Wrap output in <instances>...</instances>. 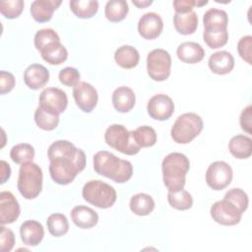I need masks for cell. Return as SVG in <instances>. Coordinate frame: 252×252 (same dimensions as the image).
<instances>
[{
	"mask_svg": "<svg viewBox=\"0 0 252 252\" xmlns=\"http://www.w3.org/2000/svg\"><path fill=\"white\" fill-rule=\"evenodd\" d=\"M50 161L49 173L54 182L60 185L71 183L86 166V155L67 140L52 143L47 150Z\"/></svg>",
	"mask_w": 252,
	"mask_h": 252,
	"instance_id": "cell-1",
	"label": "cell"
},
{
	"mask_svg": "<svg viewBox=\"0 0 252 252\" xmlns=\"http://www.w3.org/2000/svg\"><path fill=\"white\" fill-rule=\"evenodd\" d=\"M94 171L116 183H124L133 175V165L129 160L121 159L112 153L99 151L94 156Z\"/></svg>",
	"mask_w": 252,
	"mask_h": 252,
	"instance_id": "cell-2",
	"label": "cell"
},
{
	"mask_svg": "<svg viewBox=\"0 0 252 252\" xmlns=\"http://www.w3.org/2000/svg\"><path fill=\"white\" fill-rule=\"evenodd\" d=\"M190 168L188 158L181 153H170L161 162L162 180L168 191H178L184 188L186 174Z\"/></svg>",
	"mask_w": 252,
	"mask_h": 252,
	"instance_id": "cell-3",
	"label": "cell"
},
{
	"mask_svg": "<svg viewBox=\"0 0 252 252\" xmlns=\"http://www.w3.org/2000/svg\"><path fill=\"white\" fill-rule=\"evenodd\" d=\"M42 170L36 163H23L19 170L17 187L21 195L28 199L36 198L42 189Z\"/></svg>",
	"mask_w": 252,
	"mask_h": 252,
	"instance_id": "cell-4",
	"label": "cell"
},
{
	"mask_svg": "<svg viewBox=\"0 0 252 252\" xmlns=\"http://www.w3.org/2000/svg\"><path fill=\"white\" fill-rule=\"evenodd\" d=\"M204 123L200 115L187 112L179 115L173 123L170 135L177 144H188L194 140L203 130Z\"/></svg>",
	"mask_w": 252,
	"mask_h": 252,
	"instance_id": "cell-5",
	"label": "cell"
},
{
	"mask_svg": "<svg viewBox=\"0 0 252 252\" xmlns=\"http://www.w3.org/2000/svg\"><path fill=\"white\" fill-rule=\"evenodd\" d=\"M82 196L85 201L99 209L112 207L117 198L115 189L101 180L88 181L83 187Z\"/></svg>",
	"mask_w": 252,
	"mask_h": 252,
	"instance_id": "cell-6",
	"label": "cell"
},
{
	"mask_svg": "<svg viewBox=\"0 0 252 252\" xmlns=\"http://www.w3.org/2000/svg\"><path fill=\"white\" fill-rule=\"evenodd\" d=\"M104 141L112 149L128 156L138 154L141 149L134 140L133 131H128L121 124L110 125L104 133Z\"/></svg>",
	"mask_w": 252,
	"mask_h": 252,
	"instance_id": "cell-7",
	"label": "cell"
},
{
	"mask_svg": "<svg viewBox=\"0 0 252 252\" xmlns=\"http://www.w3.org/2000/svg\"><path fill=\"white\" fill-rule=\"evenodd\" d=\"M170 54L161 48L149 52L147 56V71L150 78L156 82L165 81L170 75Z\"/></svg>",
	"mask_w": 252,
	"mask_h": 252,
	"instance_id": "cell-8",
	"label": "cell"
},
{
	"mask_svg": "<svg viewBox=\"0 0 252 252\" xmlns=\"http://www.w3.org/2000/svg\"><path fill=\"white\" fill-rule=\"evenodd\" d=\"M232 177V168L222 160L214 161L206 171V182L210 188L216 191H220L227 187L231 183Z\"/></svg>",
	"mask_w": 252,
	"mask_h": 252,
	"instance_id": "cell-9",
	"label": "cell"
},
{
	"mask_svg": "<svg viewBox=\"0 0 252 252\" xmlns=\"http://www.w3.org/2000/svg\"><path fill=\"white\" fill-rule=\"evenodd\" d=\"M212 219L221 225H235L241 220L242 213L230 201L222 199L215 202L210 210Z\"/></svg>",
	"mask_w": 252,
	"mask_h": 252,
	"instance_id": "cell-10",
	"label": "cell"
},
{
	"mask_svg": "<svg viewBox=\"0 0 252 252\" xmlns=\"http://www.w3.org/2000/svg\"><path fill=\"white\" fill-rule=\"evenodd\" d=\"M73 96L77 106L87 113L94 110L98 100L96 90L87 82H79L73 87Z\"/></svg>",
	"mask_w": 252,
	"mask_h": 252,
	"instance_id": "cell-11",
	"label": "cell"
},
{
	"mask_svg": "<svg viewBox=\"0 0 252 252\" xmlns=\"http://www.w3.org/2000/svg\"><path fill=\"white\" fill-rule=\"evenodd\" d=\"M39 105L47 110L60 114L68 105V97L64 91L58 88H46L39 94Z\"/></svg>",
	"mask_w": 252,
	"mask_h": 252,
	"instance_id": "cell-12",
	"label": "cell"
},
{
	"mask_svg": "<svg viewBox=\"0 0 252 252\" xmlns=\"http://www.w3.org/2000/svg\"><path fill=\"white\" fill-rule=\"evenodd\" d=\"M149 115L158 121H164L171 117L174 112V102L168 95L158 94L152 96L147 104Z\"/></svg>",
	"mask_w": 252,
	"mask_h": 252,
	"instance_id": "cell-13",
	"label": "cell"
},
{
	"mask_svg": "<svg viewBox=\"0 0 252 252\" xmlns=\"http://www.w3.org/2000/svg\"><path fill=\"white\" fill-rule=\"evenodd\" d=\"M163 22L160 16L155 12L144 14L138 22L139 34L145 39H155L161 33Z\"/></svg>",
	"mask_w": 252,
	"mask_h": 252,
	"instance_id": "cell-14",
	"label": "cell"
},
{
	"mask_svg": "<svg viewBox=\"0 0 252 252\" xmlns=\"http://www.w3.org/2000/svg\"><path fill=\"white\" fill-rule=\"evenodd\" d=\"M21 213L20 205L16 197L9 191L0 193V223L9 224L18 220Z\"/></svg>",
	"mask_w": 252,
	"mask_h": 252,
	"instance_id": "cell-15",
	"label": "cell"
},
{
	"mask_svg": "<svg viewBox=\"0 0 252 252\" xmlns=\"http://www.w3.org/2000/svg\"><path fill=\"white\" fill-rule=\"evenodd\" d=\"M24 81L31 90H39L49 81V71L41 64H32L24 72Z\"/></svg>",
	"mask_w": 252,
	"mask_h": 252,
	"instance_id": "cell-16",
	"label": "cell"
},
{
	"mask_svg": "<svg viewBox=\"0 0 252 252\" xmlns=\"http://www.w3.org/2000/svg\"><path fill=\"white\" fill-rule=\"evenodd\" d=\"M20 235L24 244L37 246L43 239L44 228L37 220H29L21 224Z\"/></svg>",
	"mask_w": 252,
	"mask_h": 252,
	"instance_id": "cell-17",
	"label": "cell"
},
{
	"mask_svg": "<svg viewBox=\"0 0 252 252\" xmlns=\"http://www.w3.org/2000/svg\"><path fill=\"white\" fill-rule=\"evenodd\" d=\"M204 31L210 32L227 31L228 17L225 11L216 8L209 9L203 17Z\"/></svg>",
	"mask_w": 252,
	"mask_h": 252,
	"instance_id": "cell-18",
	"label": "cell"
},
{
	"mask_svg": "<svg viewBox=\"0 0 252 252\" xmlns=\"http://www.w3.org/2000/svg\"><path fill=\"white\" fill-rule=\"evenodd\" d=\"M71 219L76 226L83 229H88L94 227L97 223L98 215L92 208L79 205L72 209Z\"/></svg>",
	"mask_w": 252,
	"mask_h": 252,
	"instance_id": "cell-19",
	"label": "cell"
},
{
	"mask_svg": "<svg viewBox=\"0 0 252 252\" xmlns=\"http://www.w3.org/2000/svg\"><path fill=\"white\" fill-rule=\"evenodd\" d=\"M60 4L61 0H35L31 5L32 17L37 23H46Z\"/></svg>",
	"mask_w": 252,
	"mask_h": 252,
	"instance_id": "cell-20",
	"label": "cell"
},
{
	"mask_svg": "<svg viewBox=\"0 0 252 252\" xmlns=\"http://www.w3.org/2000/svg\"><path fill=\"white\" fill-rule=\"evenodd\" d=\"M211 71L218 75H225L232 71L234 67V58L232 54L225 50L213 53L208 61Z\"/></svg>",
	"mask_w": 252,
	"mask_h": 252,
	"instance_id": "cell-21",
	"label": "cell"
},
{
	"mask_svg": "<svg viewBox=\"0 0 252 252\" xmlns=\"http://www.w3.org/2000/svg\"><path fill=\"white\" fill-rule=\"evenodd\" d=\"M111 100L113 107L118 112L126 113L134 107L136 102V96L132 89L122 86L114 90Z\"/></svg>",
	"mask_w": 252,
	"mask_h": 252,
	"instance_id": "cell-22",
	"label": "cell"
},
{
	"mask_svg": "<svg viewBox=\"0 0 252 252\" xmlns=\"http://www.w3.org/2000/svg\"><path fill=\"white\" fill-rule=\"evenodd\" d=\"M176 54L180 61L187 64H196L204 59L205 50L197 42L185 41L178 45Z\"/></svg>",
	"mask_w": 252,
	"mask_h": 252,
	"instance_id": "cell-23",
	"label": "cell"
},
{
	"mask_svg": "<svg viewBox=\"0 0 252 252\" xmlns=\"http://www.w3.org/2000/svg\"><path fill=\"white\" fill-rule=\"evenodd\" d=\"M173 25L179 33L183 35L192 34L198 28V16L193 10L187 13H175Z\"/></svg>",
	"mask_w": 252,
	"mask_h": 252,
	"instance_id": "cell-24",
	"label": "cell"
},
{
	"mask_svg": "<svg viewBox=\"0 0 252 252\" xmlns=\"http://www.w3.org/2000/svg\"><path fill=\"white\" fill-rule=\"evenodd\" d=\"M228 150L235 158H248L252 154V140L246 135L233 136L228 143Z\"/></svg>",
	"mask_w": 252,
	"mask_h": 252,
	"instance_id": "cell-25",
	"label": "cell"
},
{
	"mask_svg": "<svg viewBox=\"0 0 252 252\" xmlns=\"http://www.w3.org/2000/svg\"><path fill=\"white\" fill-rule=\"evenodd\" d=\"M114 60L123 69H132L136 67L140 60L138 50L131 45H122L114 53Z\"/></svg>",
	"mask_w": 252,
	"mask_h": 252,
	"instance_id": "cell-26",
	"label": "cell"
},
{
	"mask_svg": "<svg viewBox=\"0 0 252 252\" xmlns=\"http://www.w3.org/2000/svg\"><path fill=\"white\" fill-rule=\"evenodd\" d=\"M39 52L42 59L50 65H60L65 62L68 57V51L60 41L48 44Z\"/></svg>",
	"mask_w": 252,
	"mask_h": 252,
	"instance_id": "cell-27",
	"label": "cell"
},
{
	"mask_svg": "<svg viewBox=\"0 0 252 252\" xmlns=\"http://www.w3.org/2000/svg\"><path fill=\"white\" fill-rule=\"evenodd\" d=\"M130 210L137 216H148L155 209V201L152 196L146 193H138L132 196L129 203Z\"/></svg>",
	"mask_w": 252,
	"mask_h": 252,
	"instance_id": "cell-28",
	"label": "cell"
},
{
	"mask_svg": "<svg viewBox=\"0 0 252 252\" xmlns=\"http://www.w3.org/2000/svg\"><path fill=\"white\" fill-rule=\"evenodd\" d=\"M69 6L74 15L80 19H90L98 10L96 0H72L69 2Z\"/></svg>",
	"mask_w": 252,
	"mask_h": 252,
	"instance_id": "cell-29",
	"label": "cell"
},
{
	"mask_svg": "<svg viewBox=\"0 0 252 252\" xmlns=\"http://www.w3.org/2000/svg\"><path fill=\"white\" fill-rule=\"evenodd\" d=\"M128 12L129 6L125 0H110L105 4L104 15L112 23H118L124 20Z\"/></svg>",
	"mask_w": 252,
	"mask_h": 252,
	"instance_id": "cell-30",
	"label": "cell"
},
{
	"mask_svg": "<svg viewBox=\"0 0 252 252\" xmlns=\"http://www.w3.org/2000/svg\"><path fill=\"white\" fill-rule=\"evenodd\" d=\"M34 121L40 129L51 131L59 124V114L38 106L34 111Z\"/></svg>",
	"mask_w": 252,
	"mask_h": 252,
	"instance_id": "cell-31",
	"label": "cell"
},
{
	"mask_svg": "<svg viewBox=\"0 0 252 252\" xmlns=\"http://www.w3.org/2000/svg\"><path fill=\"white\" fill-rule=\"evenodd\" d=\"M167 201L173 209L179 211L189 210L193 205V198L191 194L184 189L178 191H168Z\"/></svg>",
	"mask_w": 252,
	"mask_h": 252,
	"instance_id": "cell-32",
	"label": "cell"
},
{
	"mask_svg": "<svg viewBox=\"0 0 252 252\" xmlns=\"http://www.w3.org/2000/svg\"><path fill=\"white\" fill-rule=\"evenodd\" d=\"M46 225L51 235L55 237L66 234L69 230V222L67 218L63 214H52L47 218Z\"/></svg>",
	"mask_w": 252,
	"mask_h": 252,
	"instance_id": "cell-33",
	"label": "cell"
},
{
	"mask_svg": "<svg viewBox=\"0 0 252 252\" xmlns=\"http://www.w3.org/2000/svg\"><path fill=\"white\" fill-rule=\"evenodd\" d=\"M133 137L140 148H149L157 143L156 130L151 126H140L133 130Z\"/></svg>",
	"mask_w": 252,
	"mask_h": 252,
	"instance_id": "cell-34",
	"label": "cell"
},
{
	"mask_svg": "<svg viewBox=\"0 0 252 252\" xmlns=\"http://www.w3.org/2000/svg\"><path fill=\"white\" fill-rule=\"evenodd\" d=\"M34 149L31 144L21 143L14 146L10 151V157L12 160L18 164L32 161L34 158Z\"/></svg>",
	"mask_w": 252,
	"mask_h": 252,
	"instance_id": "cell-35",
	"label": "cell"
},
{
	"mask_svg": "<svg viewBox=\"0 0 252 252\" xmlns=\"http://www.w3.org/2000/svg\"><path fill=\"white\" fill-rule=\"evenodd\" d=\"M33 41L35 48L40 51L48 44L60 41V37L57 32L52 29H41L36 32Z\"/></svg>",
	"mask_w": 252,
	"mask_h": 252,
	"instance_id": "cell-36",
	"label": "cell"
},
{
	"mask_svg": "<svg viewBox=\"0 0 252 252\" xmlns=\"http://www.w3.org/2000/svg\"><path fill=\"white\" fill-rule=\"evenodd\" d=\"M24 9L23 0H8L0 2V12L7 19L18 18Z\"/></svg>",
	"mask_w": 252,
	"mask_h": 252,
	"instance_id": "cell-37",
	"label": "cell"
},
{
	"mask_svg": "<svg viewBox=\"0 0 252 252\" xmlns=\"http://www.w3.org/2000/svg\"><path fill=\"white\" fill-rule=\"evenodd\" d=\"M224 199L230 201L231 203H233L238 209L239 211L243 214L247 208H248V204H249V199L247 194L240 188H232L230 190H228L224 197Z\"/></svg>",
	"mask_w": 252,
	"mask_h": 252,
	"instance_id": "cell-38",
	"label": "cell"
},
{
	"mask_svg": "<svg viewBox=\"0 0 252 252\" xmlns=\"http://www.w3.org/2000/svg\"><path fill=\"white\" fill-rule=\"evenodd\" d=\"M203 38L206 44L212 48L217 49L222 47L227 43L228 40V32L227 31L223 32H203Z\"/></svg>",
	"mask_w": 252,
	"mask_h": 252,
	"instance_id": "cell-39",
	"label": "cell"
},
{
	"mask_svg": "<svg viewBox=\"0 0 252 252\" xmlns=\"http://www.w3.org/2000/svg\"><path fill=\"white\" fill-rule=\"evenodd\" d=\"M59 81L66 87H75L80 82V72L73 67H65L59 72Z\"/></svg>",
	"mask_w": 252,
	"mask_h": 252,
	"instance_id": "cell-40",
	"label": "cell"
},
{
	"mask_svg": "<svg viewBox=\"0 0 252 252\" xmlns=\"http://www.w3.org/2000/svg\"><path fill=\"white\" fill-rule=\"evenodd\" d=\"M252 36L251 35H245L242 36L238 43H237V51L239 56L249 65L252 64Z\"/></svg>",
	"mask_w": 252,
	"mask_h": 252,
	"instance_id": "cell-41",
	"label": "cell"
},
{
	"mask_svg": "<svg viewBox=\"0 0 252 252\" xmlns=\"http://www.w3.org/2000/svg\"><path fill=\"white\" fill-rule=\"evenodd\" d=\"M1 232H0V251L1 252H9L13 249L15 244V235L14 232L1 224Z\"/></svg>",
	"mask_w": 252,
	"mask_h": 252,
	"instance_id": "cell-42",
	"label": "cell"
},
{
	"mask_svg": "<svg viewBox=\"0 0 252 252\" xmlns=\"http://www.w3.org/2000/svg\"><path fill=\"white\" fill-rule=\"evenodd\" d=\"M207 4V0H174L173 8L175 13H187L192 11L193 7H202Z\"/></svg>",
	"mask_w": 252,
	"mask_h": 252,
	"instance_id": "cell-43",
	"label": "cell"
},
{
	"mask_svg": "<svg viewBox=\"0 0 252 252\" xmlns=\"http://www.w3.org/2000/svg\"><path fill=\"white\" fill-rule=\"evenodd\" d=\"M15 87V77L7 71L0 72V94H5L10 93Z\"/></svg>",
	"mask_w": 252,
	"mask_h": 252,
	"instance_id": "cell-44",
	"label": "cell"
},
{
	"mask_svg": "<svg viewBox=\"0 0 252 252\" xmlns=\"http://www.w3.org/2000/svg\"><path fill=\"white\" fill-rule=\"evenodd\" d=\"M251 117H252V106L248 105L246 106L241 114H240V118H239V123L241 126V129L244 130L246 133L251 134Z\"/></svg>",
	"mask_w": 252,
	"mask_h": 252,
	"instance_id": "cell-45",
	"label": "cell"
},
{
	"mask_svg": "<svg viewBox=\"0 0 252 252\" xmlns=\"http://www.w3.org/2000/svg\"><path fill=\"white\" fill-rule=\"evenodd\" d=\"M1 164V184H4L11 175V167L9 165V163H7L5 160H1L0 161Z\"/></svg>",
	"mask_w": 252,
	"mask_h": 252,
	"instance_id": "cell-46",
	"label": "cell"
},
{
	"mask_svg": "<svg viewBox=\"0 0 252 252\" xmlns=\"http://www.w3.org/2000/svg\"><path fill=\"white\" fill-rule=\"evenodd\" d=\"M132 2H133V4H134L135 6H137V7L140 8V9L146 8V7L150 6V5L153 3L152 0H133Z\"/></svg>",
	"mask_w": 252,
	"mask_h": 252,
	"instance_id": "cell-47",
	"label": "cell"
}]
</instances>
